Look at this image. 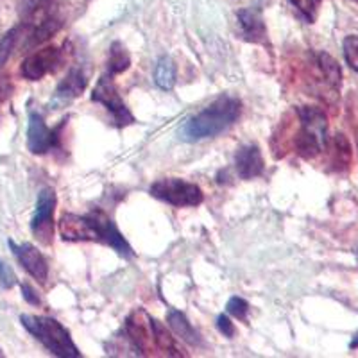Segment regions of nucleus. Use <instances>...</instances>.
Wrapping results in <instances>:
<instances>
[{"label":"nucleus","instance_id":"nucleus-31","mask_svg":"<svg viewBox=\"0 0 358 358\" xmlns=\"http://www.w3.org/2000/svg\"><path fill=\"white\" fill-rule=\"evenodd\" d=\"M0 357H4V353H2V351H0Z\"/></svg>","mask_w":358,"mask_h":358},{"label":"nucleus","instance_id":"nucleus-11","mask_svg":"<svg viewBox=\"0 0 358 358\" xmlns=\"http://www.w3.org/2000/svg\"><path fill=\"white\" fill-rule=\"evenodd\" d=\"M59 233L66 242H97V233L90 213H65L59 220Z\"/></svg>","mask_w":358,"mask_h":358},{"label":"nucleus","instance_id":"nucleus-16","mask_svg":"<svg viewBox=\"0 0 358 358\" xmlns=\"http://www.w3.org/2000/svg\"><path fill=\"white\" fill-rule=\"evenodd\" d=\"M167 321H169V326L172 328V331H174L181 341L188 342V344H192V346H201V344H203L199 331L190 324V321H188L187 315H185L183 312H179V310H174V308L169 310Z\"/></svg>","mask_w":358,"mask_h":358},{"label":"nucleus","instance_id":"nucleus-21","mask_svg":"<svg viewBox=\"0 0 358 358\" xmlns=\"http://www.w3.org/2000/svg\"><path fill=\"white\" fill-rule=\"evenodd\" d=\"M27 33L29 22H24V24L18 25V27L11 29V31L2 38V41H0V65H4V63L8 62V57L11 56L13 50L17 49L18 41H20L22 38H27Z\"/></svg>","mask_w":358,"mask_h":358},{"label":"nucleus","instance_id":"nucleus-14","mask_svg":"<svg viewBox=\"0 0 358 358\" xmlns=\"http://www.w3.org/2000/svg\"><path fill=\"white\" fill-rule=\"evenodd\" d=\"M236 17L245 40L252 43H264L267 40V29L258 9H241Z\"/></svg>","mask_w":358,"mask_h":358},{"label":"nucleus","instance_id":"nucleus-29","mask_svg":"<svg viewBox=\"0 0 358 358\" xmlns=\"http://www.w3.org/2000/svg\"><path fill=\"white\" fill-rule=\"evenodd\" d=\"M11 88L13 86L8 76H0V104L11 95Z\"/></svg>","mask_w":358,"mask_h":358},{"label":"nucleus","instance_id":"nucleus-1","mask_svg":"<svg viewBox=\"0 0 358 358\" xmlns=\"http://www.w3.org/2000/svg\"><path fill=\"white\" fill-rule=\"evenodd\" d=\"M241 117V101L231 95H220L219 99L204 108L201 113L192 117L179 134L185 142H199L204 138H213L229 126L236 122Z\"/></svg>","mask_w":358,"mask_h":358},{"label":"nucleus","instance_id":"nucleus-2","mask_svg":"<svg viewBox=\"0 0 358 358\" xmlns=\"http://www.w3.org/2000/svg\"><path fill=\"white\" fill-rule=\"evenodd\" d=\"M22 326L36 341H40L47 350L56 357L62 358H79L81 351L73 344L72 337L66 331L62 322H57L52 317H43V315H22Z\"/></svg>","mask_w":358,"mask_h":358},{"label":"nucleus","instance_id":"nucleus-8","mask_svg":"<svg viewBox=\"0 0 358 358\" xmlns=\"http://www.w3.org/2000/svg\"><path fill=\"white\" fill-rule=\"evenodd\" d=\"M54 210H56V192L52 188H43L38 194L36 212H34L31 229L41 244L49 245L52 242Z\"/></svg>","mask_w":358,"mask_h":358},{"label":"nucleus","instance_id":"nucleus-5","mask_svg":"<svg viewBox=\"0 0 358 358\" xmlns=\"http://www.w3.org/2000/svg\"><path fill=\"white\" fill-rule=\"evenodd\" d=\"M92 101L99 102L104 108H108L111 115H113V120L118 127L131 126L134 124V117L131 115V111L127 110L126 102L122 101L120 94H118L117 85L111 79L110 76H102L97 81L94 88V94H92Z\"/></svg>","mask_w":358,"mask_h":358},{"label":"nucleus","instance_id":"nucleus-26","mask_svg":"<svg viewBox=\"0 0 358 358\" xmlns=\"http://www.w3.org/2000/svg\"><path fill=\"white\" fill-rule=\"evenodd\" d=\"M0 285L4 289H11V287L17 285V276L13 273V268L2 260H0Z\"/></svg>","mask_w":358,"mask_h":358},{"label":"nucleus","instance_id":"nucleus-20","mask_svg":"<svg viewBox=\"0 0 358 358\" xmlns=\"http://www.w3.org/2000/svg\"><path fill=\"white\" fill-rule=\"evenodd\" d=\"M131 65V56L127 49L120 41H113L110 47V57H108V72L111 76L115 73H122L129 69Z\"/></svg>","mask_w":358,"mask_h":358},{"label":"nucleus","instance_id":"nucleus-15","mask_svg":"<svg viewBox=\"0 0 358 358\" xmlns=\"http://www.w3.org/2000/svg\"><path fill=\"white\" fill-rule=\"evenodd\" d=\"M86 88V78L85 73L79 69H72L66 78L59 83L56 90V95H54V104H66V102L73 101L76 97L81 95L83 90Z\"/></svg>","mask_w":358,"mask_h":358},{"label":"nucleus","instance_id":"nucleus-33","mask_svg":"<svg viewBox=\"0 0 358 358\" xmlns=\"http://www.w3.org/2000/svg\"><path fill=\"white\" fill-rule=\"evenodd\" d=\"M357 2H358V0H357Z\"/></svg>","mask_w":358,"mask_h":358},{"label":"nucleus","instance_id":"nucleus-28","mask_svg":"<svg viewBox=\"0 0 358 358\" xmlns=\"http://www.w3.org/2000/svg\"><path fill=\"white\" fill-rule=\"evenodd\" d=\"M22 294H24V299L29 303V305H34V306L40 305V297H38V294L34 292V289L31 285L22 283Z\"/></svg>","mask_w":358,"mask_h":358},{"label":"nucleus","instance_id":"nucleus-18","mask_svg":"<svg viewBox=\"0 0 358 358\" xmlns=\"http://www.w3.org/2000/svg\"><path fill=\"white\" fill-rule=\"evenodd\" d=\"M152 331H155V342L158 351H163V355H167V357H187V353L179 348L171 331L156 319H152Z\"/></svg>","mask_w":358,"mask_h":358},{"label":"nucleus","instance_id":"nucleus-6","mask_svg":"<svg viewBox=\"0 0 358 358\" xmlns=\"http://www.w3.org/2000/svg\"><path fill=\"white\" fill-rule=\"evenodd\" d=\"M126 337L140 355H155L158 351L152 331V317L143 308H136L126 319Z\"/></svg>","mask_w":358,"mask_h":358},{"label":"nucleus","instance_id":"nucleus-4","mask_svg":"<svg viewBox=\"0 0 358 358\" xmlns=\"http://www.w3.org/2000/svg\"><path fill=\"white\" fill-rule=\"evenodd\" d=\"M149 194L163 203L172 204L176 208H190L199 206L204 196L197 185L188 183L179 178H163L155 181L149 188Z\"/></svg>","mask_w":358,"mask_h":358},{"label":"nucleus","instance_id":"nucleus-7","mask_svg":"<svg viewBox=\"0 0 358 358\" xmlns=\"http://www.w3.org/2000/svg\"><path fill=\"white\" fill-rule=\"evenodd\" d=\"M310 78L315 88L324 90V95H337L342 81L341 66L330 54H313L310 62Z\"/></svg>","mask_w":358,"mask_h":358},{"label":"nucleus","instance_id":"nucleus-25","mask_svg":"<svg viewBox=\"0 0 358 358\" xmlns=\"http://www.w3.org/2000/svg\"><path fill=\"white\" fill-rule=\"evenodd\" d=\"M290 2H292L308 20H312V18L315 17L319 4H321V0H290Z\"/></svg>","mask_w":358,"mask_h":358},{"label":"nucleus","instance_id":"nucleus-9","mask_svg":"<svg viewBox=\"0 0 358 358\" xmlns=\"http://www.w3.org/2000/svg\"><path fill=\"white\" fill-rule=\"evenodd\" d=\"M62 127L56 129H49L45 124L43 117L36 111L29 113V127H27V147L33 155H45L50 149L59 147V140H62Z\"/></svg>","mask_w":358,"mask_h":358},{"label":"nucleus","instance_id":"nucleus-30","mask_svg":"<svg viewBox=\"0 0 358 358\" xmlns=\"http://www.w3.org/2000/svg\"><path fill=\"white\" fill-rule=\"evenodd\" d=\"M350 348H351V350H357V348H358V334L353 337V341H351Z\"/></svg>","mask_w":358,"mask_h":358},{"label":"nucleus","instance_id":"nucleus-32","mask_svg":"<svg viewBox=\"0 0 358 358\" xmlns=\"http://www.w3.org/2000/svg\"><path fill=\"white\" fill-rule=\"evenodd\" d=\"M357 257H358V251H357Z\"/></svg>","mask_w":358,"mask_h":358},{"label":"nucleus","instance_id":"nucleus-13","mask_svg":"<svg viewBox=\"0 0 358 358\" xmlns=\"http://www.w3.org/2000/svg\"><path fill=\"white\" fill-rule=\"evenodd\" d=\"M235 169L236 174L241 176L242 179H252L262 176L265 163L260 147L252 145V143L241 147L235 156Z\"/></svg>","mask_w":358,"mask_h":358},{"label":"nucleus","instance_id":"nucleus-24","mask_svg":"<svg viewBox=\"0 0 358 358\" xmlns=\"http://www.w3.org/2000/svg\"><path fill=\"white\" fill-rule=\"evenodd\" d=\"M50 0H22L20 2V15L24 18L33 17L34 13L41 11L43 8L49 6Z\"/></svg>","mask_w":358,"mask_h":358},{"label":"nucleus","instance_id":"nucleus-22","mask_svg":"<svg viewBox=\"0 0 358 358\" xmlns=\"http://www.w3.org/2000/svg\"><path fill=\"white\" fill-rule=\"evenodd\" d=\"M342 50H344V57L346 63L350 65L351 70L358 72V36L357 34H350L342 41Z\"/></svg>","mask_w":358,"mask_h":358},{"label":"nucleus","instance_id":"nucleus-19","mask_svg":"<svg viewBox=\"0 0 358 358\" xmlns=\"http://www.w3.org/2000/svg\"><path fill=\"white\" fill-rule=\"evenodd\" d=\"M155 83L159 90H169L174 88L176 85V65L171 57L163 56L159 57L155 69Z\"/></svg>","mask_w":358,"mask_h":358},{"label":"nucleus","instance_id":"nucleus-3","mask_svg":"<svg viewBox=\"0 0 358 358\" xmlns=\"http://www.w3.org/2000/svg\"><path fill=\"white\" fill-rule=\"evenodd\" d=\"M299 117V129L294 136V147L297 155L303 158H315L326 151L328 145V120H326L324 111L319 108L303 106L297 110Z\"/></svg>","mask_w":358,"mask_h":358},{"label":"nucleus","instance_id":"nucleus-17","mask_svg":"<svg viewBox=\"0 0 358 358\" xmlns=\"http://www.w3.org/2000/svg\"><path fill=\"white\" fill-rule=\"evenodd\" d=\"M326 149L330 151V165L334 171H346L351 165V145L344 134H335L331 142L328 140Z\"/></svg>","mask_w":358,"mask_h":358},{"label":"nucleus","instance_id":"nucleus-27","mask_svg":"<svg viewBox=\"0 0 358 358\" xmlns=\"http://www.w3.org/2000/svg\"><path fill=\"white\" fill-rule=\"evenodd\" d=\"M217 328H219V331L224 337L231 338L233 335H235V324H233V322L229 321L228 315H224V313L217 317Z\"/></svg>","mask_w":358,"mask_h":358},{"label":"nucleus","instance_id":"nucleus-12","mask_svg":"<svg viewBox=\"0 0 358 358\" xmlns=\"http://www.w3.org/2000/svg\"><path fill=\"white\" fill-rule=\"evenodd\" d=\"M9 248H11L13 255L17 257V260L20 262L22 267H24L34 280L40 281V283H45V281H47V278H49V265H47V260L43 258V255H41L34 245L17 244L15 241H9Z\"/></svg>","mask_w":358,"mask_h":358},{"label":"nucleus","instance_id":"nucleus-10","mask_svg":"<svg viewBox=\"0 0 358 358\" xmlns=\"http://www.w3.org/2000/svg\"><path fill=\"white\" fill-rule=\"evenodd\" d=\"M59 63H62V50L57 47H45L25 57L20 72L29 81H40L47 73L54 72Z\"/></svg>","mask_w":358,"mask_h":358},{"label":"nucleus","instance_id":"nucleus-23","mask_svg":"<svg viewBox=\"0 0 358 358\" xmlns=\"http://www.w3.org/2000/svg\"><path fill=\"white\" fill-rule=\"evenodd\" d=\"M228 313H231L233 317L241 319V321H248V313H249V303L242 297H231L228 301Z\"/></svg>","mask_w":358,"mask_h":358}]
</instances>
